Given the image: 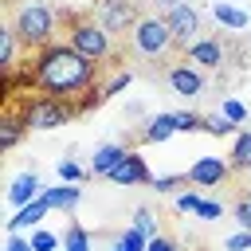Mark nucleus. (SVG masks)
Segmentation results:
<instances>
[{"label": "nucleus", "instance_id": "nucleus-1", "mask_svg": "<svg viewBox=\"0 0 251 251\" xmlns=\"http://www.w3.org/2000/svg\"><path fill=\"white\" fill-rule=\"evenodd\" d=\"M31 90L35 94H51V98H63V102H75L82 110V94L94 90V78H98V63L82 59L67 39H55L47 47H39L31 55Z\"/></svg>", "mask_w": 251, "mask_h": 251}, {"label": "nucleus", "instance_id": "nucleus-2", "mask_svg": "<svg viewBox=\"0 0 251 251\" xmlns=\"http://www.w3.org/2000/svg\"><path fill=\"white\" fill-rule=\"evenodd\" d=\"M63 31H67V43L82 59H90L98 67L118 59V39L94 20V12H63Z\"/></svg>", "mask_w": 251, "mask_h": 251}, {"label": "nucleus", "instance_id": "nucleus-3", "mask_svg": "<svg viewBox=\"0 0 251 251\" xmlns=\"http://www.w3.org/2000/svg\"><path fill=\"white\" fill-rule=\"evenodd\" d=\"M129 55L141 59V63H157V67L169 63L173 55H180V47L173 39V27H169V20L161 12H141L137 27L129 31Z\"/></svg>", "mask_w": 251, "mask_h": 251}, {"label": "nucleus", "instance_id": "nucleus-4", "mask_svg": "<svg viewBox=\"0 0 251 251\" xmlns=\"http://www.w3.org/2000/svg\"><path fill=\"white\" fill-rule=\"evenodd\" d=\"M8 27L24 43V51H31V55L39 47L55 43V12L43 0H12L8 4Z\"/></svg>", "mask_w": 251, "mask_h": 251}, {"label": "nucleus", "instance_id": "nucleus-5", "mask_svg": "<svg viewBox=\"0 0 251 251\" xmlns=\"http://www.w3.org/2000/svg\"><path fill=\"white\" fill-rule=\"evenodd\" d=\"M12 110H16V118L24 122L27 133H31V129H59V126H67L75 114H82L75 102H63V98H51V94H31V98L16 102Z\"/></svg>", "mask_w": 251, "mask_h": 251}, {"label": "nucleus", "instance_id": "nucleus-6", "mask_svg": "<svg viewBox=\"0 0 251 251\" xmlns=\"http://www.w3.org/2000/svg\"><path fill=\"white\" fill-rule=\"evenodd\" d=\"M94 20H98L114 39H129V31L137 27L141 12H137L133 0H98V4H94Z\"/></svg>", "mask_w": 251, "mask_h": 251}, {"label": "nucleus", "instance_id": "nucleus-7", "mask_svg": "<svg viewBox=\"0 0 251 251\" xmlns=\"http://www.w3.org/2000/svg\"><path fill=\"white\" fill-rule=\"evenodd\" d=\"M165 20H169V27H173V39H176L180 55H184V51H188L196 39H204V35H200V31H204V16H200V8L180 4V8L165 12Z\"/></svg>", "mask_w": 251, "mask_h": 251}, {"label": "nucleus", "instance_id": "nucleus-8", "mask_svg": "<svg viewBox=\"0 0 251 251\" xmlns=\"http://www.w3.org/2000/svg\"><path fill=\"white\" fill-rule=\"evenodd\" d=\"M180 59L192 63L196 71H224L231 55H227V39H220V35H204V39H196Z\"/></svg>", "mask_w": 251, "mask_h": 251}, {"label": "nucleus", "instance_id": "nucleus-9", "mask_svg": "<svg viewBox=\"0 0 251 251\" xmlns=\"http://www.w3.org/2000/svg\"><path fill=\"white\" fill-rule=\"evenodd\" d=\"M165 82H169V90L173 94H180L184 102H196L200 94H204V71H196L192 63H184V59H176L169 71H165Z\"/></svg>", "mask_w": 251, "mask_h": 251}, {"label": "nucleus", "instance_id": "nucleus-10", "mask_svg": "<svg viewBox=\"0 0 251 251\" xmlns=\"http://www.w3.org/2000/svg\"><path fill=\"white\" fill-rule=\"evenodd\" d=\"M231 176V161L224 157H196L188 165V184L192 188H220Z\"/></svg>", "mask_w": 251, "mask_h": 251}, {"label": "nucleus", "instance_id": "nucleus-11", "mask_svg": "<svg viewBox=\"0 0 251 251\" xmlns=\"http://www.w3.org/2000/svg\"><path fill=\"white\" fill-rule=\"evenodd\" d=\"M110 180L122 184V188H133V184H153V173H149L145 157H141L137 149H129V153L118 161V169L110 173Z\"/></svg>", "mask_w": 251, "mask_h": 251}, {"label": "nucleus", "instance_id": "nucleus-12", "mask_svg": "<svg viewBox=\"0 0 251 251\" xmlns=\"http://www.w3.org/2000/svg\"><path fill=\"white\" fill-rule=\"evenodd\" d=\"M39 196H43V180H39L35 169L20 173V176L8 184V204H12V208H24V204H31V200H39Z\"/></svg>", "mask_w": 251, "mask_h": 251}, {"label": "nucleus", "instance_id": "nucleus-13", "mask_svg": "<svg viewBox=\"0 0 251 251\" xmlns=\"http://www.w3.org/2000/svg\"><path fill=\"white\" fill-rule=\"evenodd\" d=\"M126 153H129V149H126V145H118V141L98 145V149H94V161H90V176H110Z\"/></svg>", "mask_w": 251, "mask_h": 251}, {"label": "nucleus", "instance_id": "nucleus-14", "mask_svg": "<svg viewBox=\"0 0 251 251\" xmlns=\"http://www.w3.org/2000/svg\"><path fill=\"white\" fill-rule=\"evenodd\" d=\"M82 200V188L78 184H55V188H43V204L51 208V212H71L75 204Z\"/></svg>", "mask_w": 251, "mask_h": 251}, {"label": "nucleus", "instance_id": "nucleus-15", "mask_svg": "<svg viewBox=\"0 0 251 251\" xmlns=\"http://www.w3.org/2000/svg\"><path fill=\"white\" fill-rule=\"evenodd\" d=\"M47 212H51V208L43 204V196H39V200H31V204H24V208H16V216L8 220V235H20V231L35 227V224H39Z\"/></svg>", "mask_w": 251, "mask_h": 251}, {"label": "nucleus", "instance_id": "nucleus-16", "mask_svg": "<svg viewBox=\"0 0 251 251\" xmlns=\"http://www.w3.org/2000/svg\"><path fill=\"white\" fill-rule=\"evenodd\" d=\"M212 20H216L220 27H227V31H247V27H251V16H247L243 8H235V4H224V0L212 4Z\"/></svg>", "mask_w": 251, "mask_h": 251}, {"label": "nucleus", "instance_id": "nucleus-17", "mask_svg": "<svg viewBox=\"0 0 251 251\" xmlns=\"http://www.w3.org/2000/svg\"><path fill=\"white\" fill-rule=\"evenodd\" d=\"M20 39H16V31L4 24L0 27V67H4V75H16V67H20Z\"/></svg>", "mask_w": 251, "mask_h": 251}, {"label": "nucleus", "instance_id": "nucleus-18", "mask_svg": "<svg viewBox=\"0 0 251 251\" xmlns=\"http://www.w3.org/2000/svg\"><path fill=\"white\" fill-rule=\"evenodd\" d=\"M176 133V122H173V114H153L149 122H145V129H141V141H169Z\"/></svg>", "mask_w": 251, "mask_h": 251}, {"label": "nucleus", "instance_id": "nucleus-19", "mask_svg": "<svg viewBox=\"0 0 251 251\" xmlns=\"http://www.w3.org/2000/svg\"><path fill=\"white\" fill-rule=\"evenodd\" d=\"M24 133H27V129H24V122L16 118V110H8V114H4V122H0V149H4V153H8V149H16V145L24 141Z\"/></svg>", "mask_w": 251, "mask_h": 251}, {"label": "nucleus", "instance_id": "nucleus-20", "mask_svg": "<svg viewBox=\"0 0 251 251\" xmlns=\"http://www.w3.org/2000/svg\"><path fill=\"white\" fill-rule=\"evenodd\" d=\"M231 173H251V129L235 133V145H231Z\"/></svg>", "mask_w": 251, "mask_h": 251}, {"label": "nucleus", "instance_id": "nucleus-21", "mask_svg": "<svg viewBox=\"0 0 251 251\" xmlns=\"http://www.w3.org/2000/svg\"><path fill=\"white\" fill-rule=\"evenodd\" d=\"M63 251H94V239L82 224H67L63 231Z\"/></svg>", "mask_w": 251, "mask_h": 251}, {"label": "nucleus", "instance_id": "nucleus-22", "mask_svg": "<svg viewBox=\"0 0 251 251\" xmlns=\"http://www.w3.org/2000/svg\"><path fill=\"white\" fill-rule=\"evenodd\" d=\"M204 133H212V137H231V133H239V126L216 110V114H204Z\"/></svg>", "mask_w": 251, "mask_h": 251}, {"label": "nucleus", "instance_id": "nucleus-23", "mask_svg": "<svg viewBox=\"0 0 251 251\" xmlns=\"http://www.w3.org/2000/svg\"><path fill=\"white\" fill-rule=\"evenodd\" d=\"M133 78H137V71H129V67H126V71H118V75H114V78H110V82H106V86L98 90V98L106 102V98H114V94H122V90H126V86H129Z\"/></svg>", "mask_w": 251, "mask_h": 251}, {"label": "nucleus", "instance_id": "nucleus-24", "mask_svg": "<svg viewBox=\"0 0 251 251\" xmlns=\"http://www.w3.org/2000/svg\"><path fill=\"white\" fill-rule=\"evenodd\" d=\"M173 122H176V133H196V129H204V114H196V110H176Z\"/></svg>", "mask_w": 251, "mask_h": 251}, {"label": "nucleus", "instance_id": "nucleus-25", "mask_svg": "<svg viewBox=\"0 0 251 251\" xmlns=\"http://www.w3.org/2000/svg\"><path fill=\"white\" fill-rule=\"evenodd\" d=\"M86 176H90V169H82L78 161H71V157L59 161V180H63V184H78V180H86Z\"/></svg>", "mask_w": 251, "mask_h": 251}, {"label": "nucleus", "instance_id": "nucleus-26", "mask_svg": "<svg viewBox=\"0 0 251 251\" xmlns=\"http://www.w3.org/2000/svg\"><path fill=\"white\" fill-rule=\"evenodd\" d=\"M27 239H31V251H59V247H63V239H59L55 231H43V227H35Z\"/></svg>", "mask_w": 251, "mask_h": 251}, {"label": "nucleus", "instance_id": "nucleus-27", "mask_svg": "<svg viewBox=\"0 0 251 251\" xmlns=\"http://www.w3.org/2000/svg\"><path fill=\"white\" fill-rule=\"evenodd\" d=\"M145 247H149V239H145L141 231H133V227L114 239V251H145Z\"/></svg>", "mask_w": 251, "mask_h": 251}, {"label": "nucleus", "instance_id": "nucleus-28", "mask_svg": "<svg viewBox=\"0 0 251 251\" xmlns=\"http://www.w3.org/2000/svg\"><path fill=\"white\" fill-rule=\"evenodd\" d=\"M133 231H141L145 239H153V235H157V220H153V212H149V208H137V212H133Z\"/></svg>", "mask_w": 251, "mask_h": 251}, {"label": "nucleus", "instance_id": "nucleus-29", "mask_svg": "<svg viewBox=\"0 0 251 251\" xmlns=\"http://www.w3.org/2000/svg\"><path fill=\"white\" fill-rule=\"evenodd\" d=\"M220 114H224V118H231L235 126H243V122H247V106H243L239 98H224V102H220Z\"/></svg>", "mask_w": 251, "mask_h": 251}, {"label": "nucleus", "instance_id": "nucleus-30", "mask_svg": "<svg viewBox=\"0 0 251 251\" xmlns=\"http://www.w3.org/2000/svg\"><path fill=\"white\" fill-rule=\"evenodd\" d=\"M180 184H188V173H176V176H153V188H157V192H176Z\"/></svg>", "mask_w": 251, "mask_h": 251}, {"label": "nucleus", "instance_id": "nucleus-31", "mask_svg": "<svg viewBox=\"0 0 251 251\" xmlns=\"http://www.w3.org/2000/svg\"><path fill=\"white\" fill-rule=\"evenodd\" d=\"M235 224H239V231H251V196H243V200H235Z\"/></svg>", "mask_w": 251, "mask_h": 251}, {"label": "nucleus", "instance_id": "nucleus-32", "mask_svg": "<svg viewBox=\"0 0 251 251\" xmlns=\"http://www.w3.org/2000/svg\"><path fill=\"white\" fill-rule=\"evenodd\" d=\"M200 200H204L200 192H180V196H176V212H192V216H196Z\"/></svg>", "mask_w": 251, "mask_h": 251}, {"label": "nucleus", "instance_id": "nucleus-33", "mask_svg": "<svg viewBox=\"0 0 251 251\" xmlns=\"http://www.w3.org/2000/svg\"><path fill=\"white\" fill-rule=\"evenodd\" d=\"M196 216H200V220H220V216H224V204H220V200H200Z\"/></svg>", "mask_w": 251, "mask_h": 251}, {"label": "nucleus", "instance_id": "nucleus-34", "mask_svg": "<svg viewBox=\"0 0 251 251\" xmlns=\"http://www.w3.org/2000/svg\"><path fill=\"white\" fill-rule=\"evenodd\" d=\"M224 247H227V251H251V231H235V235H227Z\"/></svg>", "mask_w": 251, "mask_h": 251}, {"label": "nucleus", "instance_id": "nucleus-35", "mask_svg": "<svg viewBox=\"0 0 251 251\" xmlns=\"http://www.w3.org/2000/svg\"><path fill=\"white\" fill-rule=\"evenodd\" d=\"M145 251H180V247H176V243H173V239H165V235H153V239H149V247H145Z\"/></svg>", "mask_w": 251, "mask_h": 251}, {"label": "nucleus", "instance_id": "nucleus-36", "mask_svg": "<svg viewBox=\"0 0 251 251\" xmlns=\"http://www.w3.org/2000/svg\"><path fill=\"white\" fill-rule=\"evenodd\" d=\"M4 251H31V239H24V235H8V239H4Z\"/></svg>", "mask_w": 251, "mask_h": 251}, {"label": "nucleus", "instance_id": "nucleus-37", "mask_svg": "<svg viewBox=\"0 0 251 251\" xmlns=\"http://www.w3.org/2000/svg\"><path fill=\"white\" fill-rule=\"evenodd\" d=\"M153 4H157L161 16H165V12H173V8H180V4H188V0H153Z\"/></svg>", "mask_w": 251, "mask_h": 251}, {"label": "nucleus", "instance_id": "nucleus-38", "mask_svg": "<svg viewBox=\"0 0 251 251\" xmlns=\"http://www.w3.org/2000/svg\"><path fill=\"white\" fill-rule=\"evenodd\" d=\"M247 176H251V173H247Z\"/></svg>", "mask_w": 251, "mask_h": 251}, {"label": "nucleus", "instance_id": "nucleus-39", "mask_svg": "<svg viewBox=\"0 0 251 251\" xmlns=\"http://www.w3.org/2000/svg\"><path fill=\"white\" fill-rule=\"evenodd\" d=\"M247 196H251V192H247Z\"/></svg>", "mask_w": 251, "mask_h": 251}, {"label": "nucleus", "instance_id": "nucleus-40", "mask_svg": "<svg viewBox=\"0 0 251 251\" xmlns=\"http://www.w3.org/2000/svg\"><path fill=\"white\" fill-rule=\"evenodd\" d=\"M59 251H63V247H59Z\"/></svg>", "mask_w": 251, "mask_h": 251}, {"label": "nucleus", "instance_id": "nucleus-41", "mask_svg": "<svg viewBox=\"0 0 251 251\" xmlns=\"http://www.w3.org/2000/svg\"><path fill=\"white\" fill-rule=\"evenodd\" d=\"M8 4H12V0H8Z\"/></svg>", "mask_w": 251, "mask_h": 251}]
</instances>
